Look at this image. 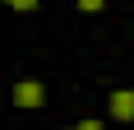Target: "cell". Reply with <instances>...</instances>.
Here are the masks:
<instances>
[{
    "instance_id": "cell-1",
    "label": "cell",
    "mask_w": 134,
    "mask_h": 130,
    "mask_svg": "<svg viewBox=\"0 0 134 130\" xmlns=\"http://www.w3.org/2000/svg\"><path fill=\"white\" fill-rule=\"evenodd\" d=\"M46 102V84L42 79H19L14 84V107H23V112H32V107Z\"/></svg>"
},
{
    "instance_id": "cell-2",
    "label": "cell",
    "mask_w": 134,
    "mask_h": 130,
    "mask_svg": "<svg viewBox=\"0 0 134 130\" xmlns=\"http://www.w3.org/2000/svg\"><path fill=\"white\" fill-rule=\"evenodd\" d=\"M111 116L116 121H134V88H116L111 93Z\"/></svg>"
},
{
    "instance_id": "cell-3",
    "label": "cell",
    "mask_w": 134,
    "mask_h": 130,
    "mask_svg": "<svg viewBox=\"0 0 134 130\" xmlns=\"http://www.w3.org/2000/svg\"><path fill=\"white\" fill-rule=\"evenodd\" d=\"M5 5H9V9H23V14H32V9H37V0H5Z\"/></svg>"
},
{
    "instance_id": "cell-4",
    "label": "cell",
    "mask_w": 134,
    "mask_h": 130,
    "mask_svg": "<svg viewBox=\"0 0 134 130\" xmlns=\"http://www.w3.org/2000/svg\"><path fill=\"white\" fill-rule=\"evenodd\" d=\"M74 5H79L83 14H97V9H102V5H107V0H74Z\"/></svg>"
},
{
    "instance_id": "cell-5",
    "label": "cell",
    "mask_w": 134,
    "mask_h": 130,
    "mask_svg": "<svg viewBox=\"0 0 134 130\" xmlns=\"http://www.w3.org/2000/svg\"><path fill=\"white\" fill-rule=\"evenodd\" d=\"M65 130H102V121H79V126H65Z\"/></svg>"
}]
</instances>
